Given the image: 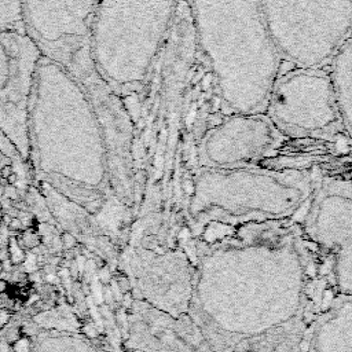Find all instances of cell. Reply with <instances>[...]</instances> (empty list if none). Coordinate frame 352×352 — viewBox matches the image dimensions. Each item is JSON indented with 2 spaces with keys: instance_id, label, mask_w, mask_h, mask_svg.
I'll return each mask as SVG.
<instances>
[{
  "instance_id": "obj_21",
  "label": "cell",
  "mask_w": 352,
  "mask_h": 352,
  "mask_svg": "<svg viewBox=\"0 0 352 352\" xmlns=\"http://www.w3.org/2000/svg\"><path fill=\"white\" fill-rule=\"evenodd\" d=\"M21 227H22V224H21V220H18V219H13L10 222V224H8V229L11 231H19Z\"/></svg>"
},
{
  "instance_id": "obj_18",
  "label": "cell",
  "mask_w": 352,
  "mask_h": 352,
  "mask_svg": "<svg viewBox=\"0 0 352 352\" xmlns=\"http://www.w3.org/2000/svg\"><path fill=\"white\" fill-rule=\"evenodd\" d=\"M17 241H18V243L22 248H26V249H33V248H36L39 243H40L39 242V237L35 233H32V231L22 233L21 237L17 238Z\"/></svg>"
},
{
  "instance_id": "obj_17",
  "label": "cell",
  "mask_w": 352,
  "mask_h": 352,
  "mask_svg": "<svg viewBox=\"0 0 352 352\" xmlns=\"http://www.w3.org/2000/svg\"><path fill=\"white\" fill-rule=\"evenodd\" d=\"M0 150H3L4 153L8 156V157H11L13 160H15L17 162H22V164H25L24 161H22V158H21V156L18 154V152L14 149V146L10 143V142L7 141L6 136L0 132ZM25 165H28V164H25Z\"/></svg>"
},
{
  "instance_id": "obj_14",
  "label": "cell",
  "mask_w": 352,
  "mask_h": 352,
  "mask_svg": "<svg viewBox=\"0 0 352 352\" xmlns=\"http://www.w3.org/2000/svg\"><path fill=\"white\" fill-rule=\"evenodd\" d=\"M28 175H31V169L28 165L17 162L11 157H8L3 150H0V199L7 193L15 190L17 182Z\"/></svg>"
},
{
  "instance_id": "obj_23",
  "label": "cell",
  "mask_w": 352,
  "mask_h": 352,
  "mask_svg": "<svg viewBox=\"0 0 352 352\" xmlns=\"http://www.w3.org/2000/svg\"><path fill=\"white\" fill-rule=\"evenodd\" d=\"M7 289H8V283H7V281H0V296H3L4 293L7 292Z\"/></svg>"
},
{
  "instance_id": "obj_20",
  "label": "cell",
  "mask_w": 352,
  "mask_h": 352,
  "mask_svg": "<svg viewBox=\"0 0 352 352\" xmlns=\"http://www.w3.org/2000/svg\"><path fill=\"white\" fill-rule=\"evenodd\" d=\"M11 319V314L6 308H0V332L7 326V323Z\"/></svg>"
},
{
  "instance_id": "obj_3",
  "label": "cell",
  "mask_w": 352,
  "mask_h": 352,
  "mask_svg": "<svg viewBox=\"0 0 352 352\" xmlns=\"http://www.w3.org/2000/svg\"><path fill=\"white\" fill-rule=\"evenodd\" d=\"M187 1L223 106L231 113L257 115L267 105L282 64L260 0Z\"/></svg>"
},
{
  "instance_id": "obj_9",
  "label": "cell",
  "mask_w": 352,
  "mask_h": 352,
  "mask_svg": "<svg viewBox=\"0 0 352 352\" xmlns=\"http://www.w3.org/2000/svg\"><path fill=\"white\" fill-rule=\"evenodd\" d=\"M41 58L43 54L25 31H0V132L28 167L29 112Z\"/></svg>"
},
{
  "instance_id": "obj_12",
  "label": "cell",
  "mask_w": 352,
  "mask_h": 352,
  "mask_svg": "<svg viewBox=\"0 0 352 352\" xmlns=\"http://www.w3.org/2000/svg\"><path fill=\"white\" fill-rule=\"evenodd\" d=\"M303 233L327 250L351 248L352 190L347 175L316 179L308 198Z\"/></svg>"
},
{
  "instance_id": "obj_5",
  "label": "cell",
  "mask_w": 352,
  "mask_h": 352,
  "mask_svg": "<svg viewBox=\"0 0 352 352\" xmlns=\"http://www.w3.org/2000/svg\"><path fill=\"white\" fill-rule=\"evenodd\" d=\"M178 0H101L88 48L99 77L115 94L141 90L172 25Z\"/></svg>"
},
{
  "instance_id": "obj_1",
  "label": "cell",
  "mask_w": 352,
  "mask_h": 352,
  "mask_svg": "<svg viewBox=\"0 0 352 352\" xmlns=\"http://www.w3.org/2000/svg\"><path fill=\"white\" fill-rule=\"evenodd\" d=\"M216 243L201 245L193 270L192 299L187 316L194 323L218 319L199 327L213 352H233L253 319L242 352H303L307 334L282 326L257 303L307 311L304 245L297 227L288 220L238 226Z\"/></svg>"
},
{
  "instance_id": "obj_10",
  "label": "cell",
  "mask_w": 352,
  "mask_h": 352,
  "mask_svg": "<svg viewBox=\"0 0 352 352\" xmlns=\"http://www.w3.org/2000/svg\"><path fill=\"white\" fill-rule=\"evenodd\" d=\"M120 266L127 274L135 300L143 301L173 318L187 314L192 299L193 269L183 252L158 255L129 248Z\"/></svg>"
},
{
  "instance_id": "obj_6",
  "label": "cell",
  "mask_w": 352,
  "mask_h": 352,
  "mask_svg": "<svg viewBox=\"0 0 352 352\" xmlns=\"http://www.w3.org/2000/svg\"><path fill=\"white\" fill-rule=\"evenodd\" d=\"M281 59L299 69H322L351 38L352 0H260Z\"/></svg>"
},
{
  "instance_id": "obj_16",
  "label": "cell",
  "mask_w": 352,
  "mask_h": 352,
  "mask_svg": "<svg viewBox=\"0 0 352 352\" xmlns=\"http://www.w3.org/2000/svg\"><path fill=\"white\" fill-rule=\"evenodd\" d=\"M8 256H10V262L13 263L14 266L22 264L26 260L24 248L19 245L17 238H10L8 239Z\"/></svg>"
},
{
  "instance_id": "obj_15",
  "label": "cell",
  "mask_w": 352,
  "mask_h": 352,
  "mask_svg": "<svg viewBox=\"0 0 352 352\" xmlns=\"http://www.w3.org/2000/svg\"><path fill=\"white\" fill-rule=\"evenodd\" d=\"M24 31L19 0H0V31Z\"/></svg>"
},
{
  "instance_id": "obj_7",
  "label": "cell",
  "mask_w": 352,
  "mask_h": 352,
  "mask_svg": "<svg viewBox=\"0 0 352 352\" xmlns=\"http://www.w3.org/2000/svg\"><path fill=\"white\" fill-rule=\"evenodd\" d=\"M273 127L292 138L332 139L346 134L327 72L299 69L276 78L267 101ZM350 138V136H348Z\"/></svg>"
},
{
  "instance_id": "obj_22",
  "label": "cell",
  "mask_w": 352,
  "mask_h": 352,
  "mask_svg": "<svg viewBox=\"0 0 352 352\" xmlns=\"http://www.w3.org/2000/svg\"><path fill=\"white\" fill-rule=\"evenodd\" d=\"M11 351V344H8L4 340H0V352H10Z\"/></svg>"
},
{
  "instance_id": "obj_24",
  "label": "cell",
  "mask_w": 352,
  "mask_h": 352,
  "mask_svg": "<svg viewBox=\"0 0 352 352\" xmlns=\"http://www.w3.org/2000/svg\"><path fill=\"white\" fill-rule=\"evenodd\" d=\"M3 271H4V263L0 260V274H1Z\"/></svg>"
},
{
  "instance_id": "obj_11",
  "label": "cell",
  "mask_w": 352,
  "mask_h": 352,
  "mask_svg": "<svg viewBox=\"0 0 352 352\" xmlns=\"http://www.w3.org/2000/svg\"><path fill=\"white\" fill-rule=\"evenodd\" d=\"M275 143L269 118L233 113L206 131L201 142V158L208 168L250 167L262 160Z\"/></svg>"
},
{
  "instance_id": "obj_19",
  "label": "cell",
  "mask_w": 352,
  "mask_h": 352,
  "mask_svg": "<svg viewBox=\"0 0 352 352\" xmlns=\"http://www.w3.org/2000/svg\"><path fill=\"white\" fill-rule=\"evenodd\" d=\"M13 352H29L31 351V339L28 336H19L11 343Z\"/></svg>"
},
{
  "instance_id": "obj_2",
  "label": "cell",
  "mask_w": 352,
  "mask_h": 352,
  "mask_svg": "<svg viewBox=\"0 0 352 352\" xmlns=\"http://www.w3.org/2000/svg\"><path fill=\"white\" fill-rule=\"evenodd\" d=\"M29 168L72 202L95 215L110 189V157L102 125L76 78L40 59L29 112Z\"/></svg>"
},
{
  "instance_id": "obj_8",
  "label": "cell",
  "mask_w": 352,
  "mask_h": 352,
  "mask_svg": "<svg viewBox=\"0 0 352 352\" xmlns=\"http://www.w3.org/2000/svg\"><path fill=\"white\" fill-rule=\"evenodd\" d=\"M101 0H19L22 25L43 57L72 76L94 69L90 26Z\"/></svg>"
},
{
  "instance_id": "obj_13",
  "label": "cell",
  "mask_w": 352,
  "mask_h": 352,
  "mask_svg": "<svg viewBox=\"0 0 352 352\" xmlns=\"http://www.w3.org/2000/svg\"><path fill=\"white\" fill-rule=\"evenodd\" d=\"M329 80L340 118L346 134L351 138L352 127V40L344 41L329 62Z\"/></svg>"
},
{
  "instance_id": "obj_4",
  "label": "cell",
  "mask_w": 352,
  "mask_h": 352,
  "mask_svg": "<svg viewBox=\"0 0 352 352\" xmlns=\"http://www.w3.org/2000/svg\"><path fill=\"white\" fill-rule=\"evenodd\" d=\"M314 183L297 168L204 167L193 182L187 212L194 230L289 220L307 205Z\"/></svg>"
}]
</instances>
